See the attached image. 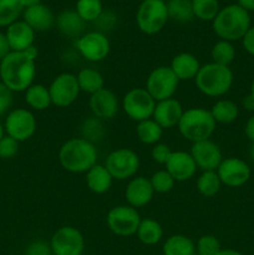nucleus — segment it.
Segmentation results:
<instances>
[{
    "label": "nucleus",
    "mask_w": 254,
    "mask_h": 255,
    "mask_svg": "<svg viewBox=\"0 0 254 255\" xmlns=\"http://www.w3.org/2000/svg\"><path fill=\"white\" fill-rule=\"evenodd\" d=\"M36 57L34 45L25 51H10L0 61V81L11 92H25L36 75Z\"/></svg>",
    "instance_id": "1"
},
{
    "label": "nucleus",
    "mask_w": 254,
    "mask_h": 255,
    "mask_svg": "<svg viewBox=\"0 0 254 255\" xmlns=\"http://www.w3.org/2000/svg\"><path fill=\"white\" fill-rule=\"evenodd\" d=\"M62 168L71 173H86L97 164V148L95 143L82 138H71L59 151Z\"/></svg>",
    "instance_id": "2"
},
{
    "label": "nucleus",
    "mask_w": 254,
    "mask_h": 255,
    "mask_svg": "<svg viewBox=\"0 0 254 255\" xmlns=\"http://www.w3.org/2000/svg\"><path fill=\"white\" fill-rule=\"evenodd\" d=\"M213 31L221 40L233 42L242 40L251 27V16L238 4H232L219 10L212 21Z\"/></svg>",
    "instance_id": "3"
},
{
    "label": "nucleus",
    "mask_w": 254,
    "mask_h": 255,
    "mask_svg": "<svg viewBox=\"0 0 254 255\" xmlns=\"http://www.w3.org/2000/svg\"><path fill=\"white\" fill-rule=\"evenodd\" d=\"M233 71L229 66L209 62L202 65L194 82L199 91L209 97H221L231 90L233 85Z\"/></svg>",
    "instance_id": "4"
},
{
    "label": "nucleus",
    "mask_w": 254,
    "mask_h": 255,
    "mask_svg": "<svg viewBox=\"0 0 254 255\" xmlns=\"http://www.w3.org/2000/svg\"><path fill=\"white\" fill-rule=\"evenodd\" d=\"M216 126L217 122L211 111L203 107H193L183 112L177 127L183 138L196 143L211 138L216 131Z\"/></svg>",
    "instance_id": "5"
},
{
    "label": "nucleus",
    "mask_w": 254,
    "mask_h": 255,
    "mask_svg": "<svg viewBox=\"0 0 254 255\" xmlns=\"http://www.w3.org/2000/svg\"><path fill=\"white\" fill-rule=\"evenodd\" d=\"M168 11L163 0H143L136 14V22L143 34L154 35L167 24Z\"/></svg>",
    "instance_id": "6"
},
{
    "label": "nucleus",
    "mask_w": 254,
    "mask_h": 255,
    "mask_svg": "<svg viewBox=\"0 0 254 255\" xmlns=\"http://www.w3.org/2000/svg\"><path fill=\"white\" fill-rule=\"evenodd\" d=\"M106 223L110 231L119 237H131L137 233L141 216L138 211L128 204L116 206L110 209L106 217Z\"/></svg>",
    "instance_id": "7"
},
{
    "label": "nucleus",
    "mask_w": 254,
    "mask_h": 255,
    "mask_svg": "<svg viewBox=\"0 0 254 255\" xmlns=\"http://www.w3.org/2000/svg\"><path fill=\"white\" fill-rule=\"evenodd\" d=\"M156 101L146 89L134 87L127 91L122 99V109L125 114L137 124L144 120L152 119Z\"/></svg>",
    "instance_id": "8"
},
{
    "label": "nucleus",
    "mask_w": 254,
    "mask_h": 255,
    "mask_svg": "<svg viewBox=\"0 0 254 255\" xmlns=\"http://www.w3.org/2000/svg\"><path fill=\"white\" fill-rule=\"evenodd\" d=\"M105 167L112 178L125 181L137 173L139 168V157L133 149L119 148L112 151L105 161Z\"/></svg>",
    "instance_id": "9"
},
{
    "label": "nucleus",
    "mask_w": 254,
    "mask_h": 255,
    "mask_svg": "<svg viewBox=\"0 0 254 255\" xmlns=\"http://www.w3.org/2000/svg\"><path fill=\"white\" fill-rule=\"evenodd\" d=\"M179 80L169 66H158L147 77L146 90L156 102L172 99L176 94Z\"/></svg>",
    "instance_id": "10"
},
{
    "label": "nucleus",
    "mask_w": 254,
    "mask_h": 255,
    "mask_svg": "<svg viewBox=\"0 0 254 255\" xmlns=\"http://www.w3.org/2000/svg\"><path fill=\"white\" fill-rule=\"evenodd\" d=\"M36 119L27 109H15L7 114L4 122L5 133L17 142L31 138L36 132Z\"/></svg>",
    "instance_id": "11"
},
{
    "label": "nucleus",
    "mask_w": 254,
    "mask_h": 255,
    "mask_svg": "<svg viewBox=\"0 0 254 255\" xmlns=\"http://www.w3.org/2000/svg\"><path fill=\"white\" fill-rule=\"evenodd\" d=\"M50 247L54 255H82L85 239L79 229L65 226L52 234Z\"/></svg>",
    "instance_id": "12"
},
{
    "label": "nucleus",
    "mask_w": 254,
    "mask_h": 255,
    "mask_svg": "<svg viewBox=\"0 0 254 255\" xmlns=\"http://www.w3.org/2000/svg\"><path fill=\"white\" fill-rule=\"evenodd\" d=\"M51 104L57 107H69L74 104L80 95L76 75L62 72L57 75L49 86Z\"/></svg>",
    "instance_id": "13"
},
{
    "label": "nucleus",
    "mask_w": 254,
    "mask_h": 255,
    "mask_svg": "<svg viewBox=\"0 0 254 255\" xmlns=\"http://www.w3.org/2000/svg\"><path fill=\"white\" fill-rule=\"evenodd\" d=\"M84 59L90 62H100L110 54V41L101 31H90L80 36L75 42Z\"/></svg>",
    "instance_id": "14"
},
{
    "label": "nucleus",
    "mask_w": 254,
    "mask_h": 255,
    "mask_svg": "<svg viewBox=\"0 0 254 255\" xmlns=\"http://www.w3.org/2000/svg\"><path fill=\"white\" fill-rule=\"evenodd\" d=\"M219 179L222 184L231 188L242 187L251 178V167L243 159L238 157H228L223 158L219 167L217 168Z\"/></svg>",
    "instance_id": "15"
},
{
    "label": "nucleus",
    "mask_w": 254,
    "mask_h": 255,
    "mask_svg": "<svg viewBox=\"0 0 254 255\" xmlns=\"http://www.w3.org/2000/svg\"><path fill=\"white\" fill-rule=\"evenodd\" d=\"M189 153L193 157L197 168L202 169L203 172L217 171L221 162L223 161V154H222L221 148L212 139H204V141L193 143Z\"/></svg>",
    "instance_id": "16"
},
{
    "label": "nucleus",
    "mask_w": 254,
    "mask_h": 255,
    "mask_svg": "<svg viewBox=\"0 0 254 255\" xmlns=\"http://www.w3.org/2000/svg\"><path fill=\"white\" fill-rule=\"evenodd\" d=\"M90 109L94 114V117L99 120H112L117 115L120 109L119 99L115 95L114 91L110 89H101L100 91L95 92L94 95L90 96Z\"/></svg>",
    "instance_id": "17"
},
{
    "label": "nucleus",
    "mask_w": 254,
    "mask_h": 255,
    "mask_svg": "<svg viewBox=\"0 0 254 255\" xmlns=\"http://www.w3.org/2000/svg\"><path fill=\"white\" fill-rule=\"evenodd\" d=\"M166 171L176 182H184L196 174L197 164L191 153L184 151L172 152L166 163Z\"/></svg>",
    "instance_id": "18"
},
{
    "label": "nucleus",
    "mask_w": 254,
    "mask_h": 255,
    "mask_svg": "<svg viewBox=\"0 0 254 255\" xmlns=\"http://www.w3.org/2000/svg\"><path fill=\"white\" fill-rule=\"evenodd\" d=\"M154 191L152 184L146 177H134L128 182L125 191L127 204L133 208H142L147 206L153 198Z\"/></svg>",
    "instance_id": "19"
},
{
    "label": "nucleus",
    "mask_w": 254,
    "mask_h": 255,
    "mask_svg": "<svg viewBox=\"0 0 254 255\" xmlns=\"http://www.w3.org/2000/svg\"><path fill=\"white\" fill-rule=\"evenodd\" d=\"M183 107L181 102L176 99H167L156 102L152 119L162 127V128H172L178 126V122L183 115Z\"/></svg>",
    "instance_id": "20"
},
{
    "label": "nucleus",
    "mask_w": 254,
    "mask_h": 255,
    "mask_svg": "<svg viewBox=\"0 0 254 255\" xmlns=\"http://www.w3.org/2000/svg\"><path fill=\"white\" fill-rule=\"evenodd\" d=\"M5 36L11 51H25L34 45L35 31L24 20H17L6 27Z\"/></svg>",
    "instance_id": "21"
},
{
    "label": "nucleus",
    "mask_w": 254,
    "mask_h": 255,
    "mask_svg": "<svg viewBox=\"0 0 254 255\" xmlns=\"http://www.w3.org/2000/svg\"><path fill=\"white\" fill-rule=\"evenodd\" d=\"M201 66L199 60L189 52H181V54L176 55L169 65L179 81H188V80L196 79Z\"/></svg>",
    "instance_id": "22"
},
{
    "label": "nucleus",
    "mask_w": 254,
    "mask_h": 255,
    "mask_svg": "<svg viewBox=\"0 0 254 255\" xmlns=\"http://www.w3.org/2000/svg\"><path fill=\"white\" fill-rule=\"evenodd\" d=\"M22 16H24V21L35 32L46 31V30L51 29L55 21L54 14H52L51 10L42 4H37L24 9Z\"/></svg>",
    "instance_id": "23"
},
{
    "label": "nucleus",
    "mask_w": 254,
    "mask_h": 255,
    "mask_svg": "<svg viewBox=\"0 0 254 255\" xmlns=\"http://www.w3.org/2000/svg\"><path fill=\"white\" fill-rule=\"evenodd\" d=\"M112 176L107 168L102 164H95L90 171L86 172L87 188L96 194H104L110 191L112 186Z\"/></svg>",
    "instance_id": "24"
},
{
    "label": "nucleus",
    "mask_w": 254,
    "mask_h": 255,
    "mask_svg": "<svg viewBox=\"0 0 254 255\" xmlns=\"http://www.w3.org/2000/svg\"><path fill=\"white\" fill-rule=\"evenodd\" d=\"M85 26V21L76 10H64L57 16V27L60 32L69 37H80Z\"/></svg>",
    "instance_id": "25"
},
{
    "label": "nucleus",
    "mask_w": 254,
    "mask_h": 255,
    "mask_svg": "<svg viewBox=\"0 0 254 255\" xmlns=\"http://www.w3.org/2000/svg\"><path fill=\"white\" fill-rule=\"evenodd\" d=\"M162 252L163 255H194L196 244L189 237L183 234H173L164 242Z\"/></svg>",
    "instance_id": "26"
},
{
    "label": "nucleus",
    "mask_w": 254,
    "mask_h": 255,
    "mask_svg": "<svg viewBox=\"0 0 254 255\" xmlns=\"http://www.w3.org/2000/svg\"><path fill=\"white\" fill-rule=\"evenodd\" d=\"M25 102L27 104V106L36 111L47 110L52 105L49 87L41 84H32L25 91Z\"/></svg>",
    "instance_id": "27"
},
{
    "label": "nucleus",
    "mask_w": 254,
    "mask_h": 255,
    "mask_svg": "<svg viewBox=\"0 0 254 255\" xmlns=\"http://www.w3.org/2000/svg\"><path fill=\"white\" fill-rule=\"evenodd\" d=\"M76 77L80 91L85 92V94H89L90 96L105 87L104 76L101 75V72H99L95 69L85 67V69L80 70Z\"/></svg>",
    "instance_id": "28"
},
{
    "label": "nucleus",
    "mask_w": 254,
    "mask_h": 255,
    "mask_svg": "<svg viewBox=\"0 0 254 255\" xmlns=\"http://www.w3.org/2000/svg\"><path fill=\"white\" fill-rule=\"evenodd\" d=\"M137 238L146 246H156L163 237V229L157 221L152 218L141 219L138 229H137Z\"/></svg>",
    "instance_id": "29"
},
{
    "label": "nucleus",
    "mask_w": 254,
    "mask_h": 255,
    "mask_svg": "<svg viewBox=\"0 0 254 255\" xmlns=\"http://www.w3.org/2000/svg\"><path fill=\"white\" fill-rule=\"evenodd\" d=\"M209 111L217 124L228 125L238 119L239 107L231 100H218Z\"/></svg>",
    "instance_id": "30"
},
{
    "label": "nucleus",
    "mask_w": 254,
    "mask_h": 255,
    "mask_svg": "<svg viewBox=\"0 0 254 255\" xmlns=\"http://www.w3.org/2000/svg\"><path fill=\"white\" fill-rule=\"evenodd\" d=\"M136 133L142 143L156 144L161 141L163 128L153 119H148L137 124Z\"/></svg>",
    "instance_id": "31"
},
{
    "label": "nucleus",
    "mask_w": 254,
    "mask_h": 255,
    "mask_svg": "<svg viewBox=\"0 0 254 255\" xmlns=\"http://www.w3.org/2000/svg\"><path fill=\"white\" fill-rule=\"evenodd\" d=\"M197 191L203 197L211 198L221 191L222 182L219 179L217 171H204L197 178Z\"/></svg>",
    "instance_id": "32"
},
{
    "label": "nucleus",
    "mask_w": 254,
    "mask_h": 255,
    "mask_svg": "<svg viewBox=\"0 0 254 255\" xmlns=\"http://www.w3.org/2000/svg\"><path fill=\"white\" fill-rule=\"evenodd\" d=\"M168 19L177 22H189L194 17L191 0H169L167 4Z\"/></svg>",
    "instance_id": "33"
},
{
    "label": "nucleus",
    "mask_w": 254,
    "mask_h": 255,
    "mask_svg": "<svg viewBox=\"0 0 254 255\" xmlns=\"http://www.w3.org/2000/svg\"><path fill=\"white\" fill-rule=\"evenodd\" d=\"M212 62L222 65V66H231L236 59V49L232 42L226 40H219L213 45L211 51Z\"/></svg>",
    "instance_id": "34"
},
{
    "label": "nucleus",
    "mask_w": 254,
    "mask_h": 255,
    "mask_svg": "<svg viewBox=\"0 0 254 255\" xmlns=\"http://www.w3.org/2000/svg\"><path fill=\"white\" fill-rule=\"evenodd\" d=\"M193 15L202 21H213L219 12L218 0H191Z\"/></svg>",
    "instance_id": "35"
},
{
    "label": "nucleus",
    "mask_w": 254,
    "mask_h": 255,
    "mask_svg": "<svg viewBox=\"0 0 254 255\" xmlns=\"http://www.w3.org/2000/svg\"><path fill=\"white\" fill-rule=\"evenodd\" d=\"M24 11L20 0H0V26H9L17 21Z\"/></svg>",
    "instance_id": "36"
},
{
    "label": "nucleus",
    "mask_w": 254,
    "mask_h": 255,
    "mask_svg": "<svg viewBox=\"0 0 254 255\" xmlns=\"http://www.w3.org/2000/svg\"><path fill=\"white\" fill-rule=\"evenodd\" d=\"M102 11L101 0H77L76 12L85 22L96 21Z\"/></svg>",
    "instance_id": "37"
},
{
    "label": "nucleus",
    "mask_w": 254,
    "mask_h": 255,
    "mask_svg": "<svg viewBox=\"0 0 254 255\" xmlns=\"http://www.w3.org/2000/svg\"><path fill=\"white\" fill-rule=\"evenodd\" d=\"M149 182L152 184V188H153L154 193H168L173 189L174 183L176 181L173 179V177L166 171V169H161V171H157L152 174V177L149 178Z\"/></svg>",
    "instance_id": "38"
},
{
    "label": "nucleus",
    "mask_w": 254,
    "mask_h": 255,
    "mask_svg": "<svg viewBox=\"0 0 254 255\" xmlns=\"http://www.w3.org/2000/svg\"><path fill=\"white\" fill-rule=\"evenodd\" d=\"M81 133L82 138L87 139V141L95 142L101 141L102 137H104V126L101 124V120L96 119V117H91V119H87L84 122L81 127Z\"/></svg>",
    "instance_id": "39"
},
{
    "label": "nucleus",
    "mask_w": 254,
    "mask_h": 255,
    "mask_svg": "<svg viewBox=\"0 0 254 255\" xmlns=\"http://www.w3.org/2000/svg\"><path fill=\"white\" fill-rule=\"evenodd\" d=\"M221 249L218 238L212 234L202 236L196 244V253L198 255H216Z\"/></svg>",
    "instance_id": "40"
},
{
    "label": "nucleus",
    "mask_w": 254,
    "mask_h": 255,
    "mask_svg": "<svg viewBox=\"0 0 254 255\" xmlns=\"http://www.w3.org/2000/svg\"><path fill=\"white\" fill-rule=\"evenodd\" d=\"M19 143L20 142H17L16 139L5 134L0 139V158L10 159L16 156L17 151H19Z\"/></svg>",
    "instance_id": "41"
},
{
    "label": "nucleus",
    "mask_w": 254,
    "mask_h": 255,
    "mask_svg": "<svg viewBox=\"0 0 254 255\" xmlns=\"http://www.w3.org/2000/svg\"><path fill=\"white\" fill-rule=\"evenodd\" d=\"M172 152L173 151H172L171 147H169L168 144L158 142V143L153 144V147H152L151 157L156 163L164 164V166H166L167 161H168L169 157H171Z\"/></svg>",
    "instance_id": "42"
},
{
    "label": "nucleus",
    "mask_w": 254,
    "mask_h": 255,
    "mask_svg": "<svg viewBox=\"0 0 254 255\" xmlns=\"http://www.w3.org/2000/svg\"><path fill=\"white\" fill-rule=\"evenodd\" d=\"M12 105V92L0 81V116L6 114Z\"/></svg>",
    "instance_id": "43"
},
{
    "label": "nucleus",
    "mask_w": 254,
    "mask_h": 255,
    "mask_svg": "<svg viewBox=\"0 0 254 255\" xmlns=\"http://www.w3.org/2000/svg\"><path fill=\"white\" fill-rule=\"evenodd\" d=\"M26 255H54V254H52L50 244L45 243V242L42 241H37L30 244L29 248H27Z\"/></svg>",
    "instance_id": "44"
},
{
    "label": "nucleus",
    "mask_w": 254,
    "mask_h": 255,
    "mask_svg": "<svg viewBox=\"0 0 254 255\" xmlns=\"http://www.w3.org/2000/svg\"><path fill=\"white\" fill-rule=\"evenodd\" d=\"M242 44H243L244 50L248 52L249 55L254 56V25H251L248 31L242 39Z\"/></svg>",
    "instance_id": "45"
},
{
    "label": "nucleus",
    "mask_w": 254,
    "mask_h": 255,
    "mask_svg": "<svg viewBox=\"0 0 254 255\" xmlns=\"http://www.w3.org/2000/svg\"><path fill=\"white\" fill-rule=\"evenodd\" d=\"M10 51H11V50H10L9 42H7L6 36H5V32L0 31V61H1Z\"/></svg>",
    "instance_id": "46"
},
{
    "label": "nucleus",
    "mask_w": 254,
    "mask_h": 255,
    "mask_svg": "<svg viewBox=\"0 0 254 255\" xmlns=\"http://www.w3.org/2000/svg\"><path fill=\"white\" fill-rule=\"evenodd\" d=\"M244 132H246V136L252 142H254V115L247 121L246 127H244Z\"/></svg>",
    "instance_id": "47"
},
{
    "label": "nucleus",
    "mask_w": 254,
    "mask_h": 255,
    "mask_svg": "<svg viewBox=\"0 0 254 255\" xmlns=\"http://www.w3.org/2000/svg\"><path fill=\"white\" fill-rule=\"evenodd\" d=\"M242 106L247 111H254V97L251 94L244 96L243 100H242Z\"/></svg>",
    "instance_id": "48"
},
{
    "label": "nucleus",
    "mask_w": 254,
    "mask_h": 255,
    "mask_svg": "<svg viewBox=\"0 0 254 255\" xmlns=\"http://www.w3.org/2000/svg\"><path fill=\"white\" fill-rule=\"evenodd\" d=\"M238 5L248 12L254 11V0H238Z\"/></svg>",
    "instance_id": "49"
},
{
    "label": "nucleus",
    "mask_w": 254,
    "mask_h": 255,
    "mask_svg": "<svg viewBox=\"0 0 254 255\" xmlns=\"http://www.w3.org/2000/svg\"><path fill=\"white\" fill-rule=\"evenodd\" d=\"M20 2H21L22 7L26 9V7L34 6V5L41 4V0H20Z\"/></svg>",
    "instance_id": "50"
},
{
    "label": "nucleus",
    "mask_w": 254,
    "mask_h": 255,
    "mask_svg": "<svg viewBox=\"0 0 254 255\" xmlns=\"http://www.w3.org/2000/svg\"><path fill=\"white\" fill-rule=\"evenodd\" d=\"M216 255H243L241 252L234 251V249H221Z\"/></svg>",
    "instance_id": "51"
},
{
    "label": "nucleus",
    "mask_w": 254,
    "mask_h": 255,
    "mask_svg": "<svg viewBox=\"0 0 254 255\" xmlns=\"http://www.w3.org/2000/svg\"><path fill=\"white\" fill-rule=\"evenodd\" d=\"M5 136V129H4V125L0 122V139Z\"/></svg>",
    "instance_id": "52"
},
{
    "label": "nucleus",
    "mask_w": 254,
    "mask_h": 255,
    "mask_svg": "<svg viewBox=\"0 0 254 255\" xmlns=\"http://www.w3.org/2000/svg\"><path fill=\"white\" fill-rule=\"evenodd\" d=\"M249 94H251L252 96L254 97V79H253V81H252V84H251V92H249Z\"/></svg>",
    "instance_id": "53"
},
{
    "label": "nucleus",
    "mask_w": 254,
    "mask_h": 255,
    "mask_svg": "<svg viewBox=\"0 0 254 255\" xmlns=\"http://www.w3.org/2000/svg\"><path fill=\"white\" fill-rule=\"evenodd\" d=\"M251 157H252V159L254 161V142H253V144H252V147H251Z\"/></svg>",
    "instance_id": "54"
},
{
    "label": "nucleus",
    "mask_w": 254,
    "mask_h": 255,
    "mask_svg": "<svg viewBox=\"0 0 254 255\" xmlns=\"http://www.w3.org/2000/svg\"><path fill=\"white\" fill-rule=\"evenodd\" d=\"M194 255H198V254H197V253H196V254H194Z\"/></svg>",
    "instance_id": "55"
},
{
    "label": "nucleus",
    "mask_w": 254,
    "mask_h": 255,
    "mask_svg": "<svg viewBox=\"0 0 254 255\" xmlns=\"http://www.w3.org/2000/svg\"><path fill=\"white\" fill-rule=\"evenodd\" d=\"M142 1H143V0H142Z\"/></svg>",
    "instance_id": "56"
}]
</instances>
